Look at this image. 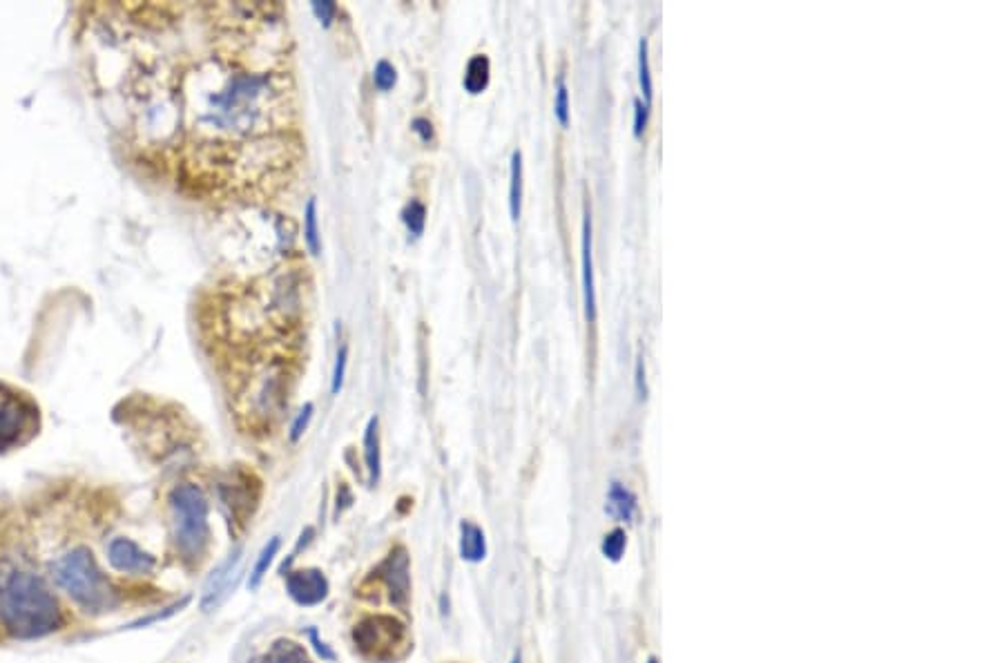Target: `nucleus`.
I'll return each mask as SVG.
<instances>
[{"instance_id": "nucleus-17", "label": "nucleus", "mask_w": 1004, "mask_h": 663, "mask_svg": "<svg viewBox=\"0 0 1004 663\" xmlns=\"http://www.w3.org/2000/svg\"><path fill=\"white\" fill-rule=\"evenodd\" d=\"M268 663H313L304 646L291 641V639H279L273 643V650L266 657Z\"/></svg>"}, {"instance_id": "nucleus-32", "label": "nucleus", "mask_w": 1004, "mask_h": 663, "mask_svg": "<svg viewBox=\"0 0 1004 663\" xmlns=\"http://www.w3.org/2000/svg\"><path fill=\"white\" fill-rule=\"evenodd\" d=\"M511 663H520V655H516L514 659H511Z\"/></svg>"}, {"instance_id": "nucleus-9", "label": "nucleus", "mask_w": 1004, "mask_h": 663, "mask_svg": "<svg viewBox=\"0 0 1004 663\" xmlns=\"http://www.w3.org/2000/svg\"><path fill=\"white\" fill-rule=\"evenodd\" d=\"M108 561L112 570L130 576H146L157 568V559L150 552L143 550L132 538H114L108 547Z\"/></svg>"}, {"instance_id": "nucleus-26", "label": "nucleus", "mask_w": 1004, "mask_h": 663, "mask_svg": "<svg viewBox=\"0 0 1004 663\" xmlns=\"http://www.w3.org/2000/svg\"><path fill=\"white\" fill-rule=\"evenodd\" d=\"M313 411H315V407H313V402H306V405H304V409H302V411H299V413H297V418L293 420V427H291V440H293V442H297L299 438H302V436H304V431L308 429V425H311V418H313Z\"/></svg>"}, {"instance_id": "nucleus-2", "label": "nucleus", "mask_w": 1004, "mask_h": 663, "mask_svg": "<svg viewBox=\"0 0 1004 663\" xmlns=\"http://www.w3.org/2000/svg\"><path fill=\"white\" fill-rule=\"evenodd\" d=\"M268 92V79L255 74H230V79L219 90L206 96V110L201 123L210 128L246 134L264 117V96Z\"/></svg>"}, {"instance_id": "nucleus-13", "label": "nucleus", "mask_w": 1004, "mask_h": 663, "mask_svg": "<svg viewBox=\"0 0 1004 663\" xmlns=\"http://www.w3.org/2000/svg\"><path fill=\"white\" fill-rule=\"evenodd\" d=\"M364 460L369 469V485L375 487L382 476V451H380V420L373 416L364 431Z\"/></svg>"}, {"instance_id": "nucleus-29", "label": "nucleus", "mask_w": 1004, "mask_h": 663, "mask_svg": "<svg viewBox=\"0 0 1004 663\" xmlns=\"http://www.w3.org/2000/svg\"><path fill=\"white\" fill-rule=\"evenodd\" d=\"M634 389H636V398H639V400L648 398V380H645V362H643V358H636Z\"/></svg>"}, {"instance_id": "nucleus-23", "label": "nucleus", "mask_w": 1004, "mask_h": 663, "mask_svg": "<svg viewBox=\"0 0 1004 663\" xmlns=\"http://www.w3.org/2000/svg\"><path fill=\"white\" fill-rule=\"evenodd\" d=\"M554 117L558 119L563 128L569 126V117H572V105H569V90L567 83L561 76L556 83V94H554Z\"/></svg>"}, {"instance_id": "nucleus-3", "label": "nucleus", "mask_w": 1004, "mask_h": 663, "mask_svg": "<svg viewBox=\"0 0 1004 663\" xmlns=\"http://www.w3.org/2000/svg\"><path fill=\"white\" fill-rule=\"evenodd\" d=\"M50 574L56 588L63 590L85 612L99 614L114 608L117 603V590L112 588L108 574H103L88 547H74L59 556L50 565Z\"/></svg>"}, {"instance_id": "nucleus-28", "label": "nucleus", "mask_w": 1004, "mask_h": 663, "mask_svg": "<svg viewBox=\"0 0 1004 663\" xmlns=\"http://www.w3.org/2000/svg\"><path fill=\"white\" fill-rule=\"evenodd\" d=\"M648 119H650V105H645L641 99H634V123H632V132H634V137L639 139L645 126H648Z\"/></svg>"}, {"instance_id": "nucleus-7", "label": "nucleus", "mask_w": 1004, "mask_h": 663, "mask_svg": "<svg viewBox=\"0 0 1004 663\" xmlns=\"http://www.w3.org/2000/svg\"><path fill=\"white\" fill-rule=\"evenodd\" d=\"M241 554L244 550L237 547L235 552H230L224 561H221L212 574L208 576V581L204 585V594H201V610L212 612L217 610L221 603H224L233 590L237 588L239 581V565H241Z\"/></svg>"}, {"instance_id": "nucleus-22", "label": "nucleus", "mask_w": 1004, "mask_h": 663, "mask_svg": "<svg viewBox=\"0 0 1004 663\" xmlns=\"http://www.w3.org/2000/svg\"><path fill=\"white\" fill-rule=\"evenodd\" d=\"M625 547H627V536L621 527H616V530H612L610 534H605L603 543H601V552L607 561L619 563L625 554Z\"/></svg>"}, {"instance_id": "nucleus-19", "label": "nucleus", "mask_w": 1004, "mask_h": 663, "mask_svg": "<svg viewBox=\"0 0 1004 663\" xmlns=\"http://www.w3.org/2000/svg\"><path fill=\"white\" fill-rule=\"evenodd\" d=\"M279 547H282V541H279V536H273L270 541L266 543V547L262 550V554H259V559L255 563V568L253 572H250V579H248V588L250 590H257L259 588V583L264 581V576L268 572L270 565H273L275 561V556L279 552Z\"/></svg>"}, {"instance_id": "nucleus-10", "label": "nucleus", "mask_w": 1004, "mask_h": 663, "mask_svg": "<svg viewBox=\"0 0 1004 663\" xmlns=\"http://www.w3.org/2000/svg\"><path fill=\"white\" fill-rule=\"evenodd\" d=\"M286 592L302 608H315V605L326 601L331 585H328V579L322 570L306 568L286 576Z\"/></svg>"}, {"instance_id": "nucleus-1", "label": "nucleus", "mask_w": 1004, "mask_h": 663, "mask_svg": "<svg viewBox=\"0 0 1004 663\" xmlns=\"http://www.w3.org/2000/svg\"><path fill=\"white\" fill-rule=\"evenodd\" d=\"M0 623L16 639H41L63 628L65 617L41 576L0 561Z\"/></svg>"}, {"instance_id": "nucleus-16", "label": "nucleus", "mask_w": 1004, "mask_h": 663, "mask_svg": "<svg viewBox=\"0 0 1004 663\" xmlns=\"http://www.w3.org/2000/svg\"><path fill=\"white\" fill-rule=\"evenodd\" d=\"M489 79H491V63L485 54H476V56H471L467 67H465V76H462V85H465V90L469 94H482L487 90V85H489Z\"/></svg>"}, {"instance_id": "nucleus-5", "label": "nucleus", "mask_w": 1004, "mask_h": 663, "mask_svg": "<svg viewBox=\"0 0 1004 663\" xmlns=\"http://www.w3.org/2000/svg\"><path fill=\"white\" fill-rule=\"evenodd\" d=\"M43 413L30 391L0 380V456L23 449L41 434Z\"/></svg>"}, {"instance_id": "nucleus-6", "label": "nucleus", "mask_w": 1004, "mask_h": 663, "mask_svg": "<svg viewBox=\"0 0 1004 663\" xmlns=\"http://www.w3.org/2000/svg\"><path fill=\"white\" fill-rule=\"evenodd\" d=\"M355 650L371 663H393L411 650L409 630L389 614H373L353 628Z\"/></svg>"}, {"instance_id": "nucleus-15", "label": "nucleus", "mask_w": 1004, "mask_h": 663, "mask_svg": "<svg viewBox=\"0 0 1004 663\" xmlns=\"http://www.w3.org/2000/svg\"><path fill=\"white\" fill-rule=\"evenodd\" d=\"M523 213V155L514 150L509 161V217L518 221Z\"/></svg>"}, {"instance_id": "nucleus-21", "label": "nucleus", "mask_w": 1004, "mask_h": 663, "mask_svg": "<svg viewBox=\"0 0 1004 663\" xmlns=\"http://www.w3.org/2000/svg\"><path fill=\"white\" fill-rule=\"evenodd\" d=\"M402 221L413 237H422L424 226H427V206L418 199L409 201L407 208L402 210Z\"/></svg>"}, {"instance_id": "nucleus-11", "label": "nucleus", "mask_w": 1004, "mask_h": 663, "mask_svg": "<svg viewBox=\"0 0 1004 663\" xmlns=\"http://www.w3.org/2000/svg\"><path fill=\"white\" fill-rule=\"evenodd\" d=\"M581 266H583V304L585 317L590 322L596 320V280H594V257H592V217L585 213L583 237H581Z\"/></svg>"}, {"instance_id": "nucleus-30", "label": "nucleus", "mask_w": 1004, "mask_h": 663, "mask_svg": "<svg viewBox=\"0 0 1004 663\" xmlns=\"http://www.w3.org/2000/svg\"><path fill=\"white\" fill-rule=\"evenodd\" d=\"M411 130L418 134V139L422 143H431L433 141V126H431V121L429 119H424V117H415L411 121Z\"/></svg>"}, {"instance_id": "nucleus-33", "label": "nucleus", "mask_w": 1004, "mask_h": 663, "mask_svg": "<svg viewBox=\"0 0 1004 663\" xmlns=\"http://www.w3.org/2000/svg\"><path fill=\"white\" fill-rule=\"evenodd\" d=\"M648 663H659V661H656V659H650V661H648Z\"/></svg>"}, {"instance_id": "nucleus-4", "label": "nucleus", "mask_w": 1004, "mask_h": 663, "mask_svg": "<svg viewBox=\"0 0 1004 663\" xmlns=\"http://www.w3.org/2000/svg\"><path fill=\"white\" fill-rule=\"evenodd\" d=\"M172 543L181 561L190 565L206 556L210 545L208 501L197 485H179L170 496Z\"/></svg>"}, {"instance_id": "nucleus-27", "label": "nucleus", "mask_w": 1004, "mask_h": 663, "mask_svg": "<svg viewBox=\"0 0 1004 663\" xmlns=\"http://www.w3.org/2000/svg\"><path fill=\"white\" fill-rule=\"evenodd\" d=\"M311 9H313V14L317 16V21H320L324 27H331L333 18L337 14L335 3H331V0H315V3H311Z\"/></svg>"}, {"instance_id": "nucleus-31", "label": "nucleus", "mask_w": 1004, "mask_h": 663, "mask_svg": "<svg viewBox=\"0 0 1004 663\" xmlns=\"http://www.w3.org/2000/svg\"><path fill=\"white\" fill-rule=\"evenodd\" d=\"M308 637H311V643L315 646L317 650V655H320L324 661H333L335 655H333V650L326 646V643L320 639V634H317L315 628H308Z\"/></svg>"}, {"instance_id": "nucleus-14", "label": "nucleus", "mask_w": 1004, "mask_h": 663, "mask_svg": "<svg viewBox=\"0 0 1004 663\" xmlns=\"http://www.w3.org/2000/svg\"><path fill=\"white\" fill-rule=\"evenodd\" d=\"M487 556V538L476 523H460V559L467 563H480Z\"/></svg>"}, {"instance_id": "nucleus-12", "label": "nucleus", "mask_w": 1004, "mask_h": 663, "mask_svg": "<svg viewBox=\"0 0 1004 663\" xmlns=\"http://www.w3.org/2000/svg\"><path fill=\"white\" fill-rule=\"evenodd\" d=\"M605 509L607 514L616 518V521L632 523L636 518V512H639V498H636L632 489H627L625 485L612 483L610 492H607Z\"/></svg>"}, {"instance_id": "nucleus-8", "label": "nucleus", "mask_w": 1004, "mask_h": 663, "mask_svg": "<svg viewBox=\"0 0 1004 663\" xmlns=\"http://www.w3.org/2000/svg\"><path fill=\"white\" fill-rule=\"evenodd\" d=\"M378 576L384 581L386 590H389V597L395 608L407 610L411 597V561L409 552L402 545L393 547L389 552V556H386L384 563L378 568Z\"/></svg>"}, {"instance_id": "nucleus-18", "label": "nucleus", "mask_w": 1004, "mask_h": 663, "mask_svg": "<svg viewBox=\"0 0 1004 663\" xmlns=\"http://www.w3.org/2000/svg\"><path fill=\"white\" fill-rule=\"evenodd\" d=\"M639 85H641V92H643V103L652 105L654 81H652V67H650V41L648 38H641L639 41Z\"/></svg>"}, {"instance_id": "nucleus-25", "label": "nucleus", "mask_w": 1004, "mask_h": 663, "mask_svg": "<svg viewBox=\"0 0 1004 663\" xmlns=\"http://www.w3.org/2000/svg\"><path fill=\"white\" fill-rule=\"evenodd\" d=\"M346 367H349V347H340V351H337V358H335L333 378H331V393H333V396H337V393H340L342 387H344Z\"/></svg>"}, {"instance_id": "nucleus-20", "label": "nucleus", "mask_w": 1004, "mask_h": 663, "mask_svg": "<svg viewBox=\"0 0 1004 663\" xmlns=\"http://www.w3.org/2000/svg\"><path fill=\"white\" fill-rule=\"evenodd\" d=\"M304 242L308 246V251H311V255H320L322 237H320V226H317V201H315V197L308 199V204L304 208Z\"/></svg>"}, {"instance_id": "nucleus-24", "label": "nucleus", "mask_w": 1004, "mask_h": 663, "mask_svg": "<svg viewBox=\"0 0 1004 663\" xmlns=\"http://www.w3.org/2000/svg\"><path fill=\"white\" fill-rule=\"evenodd\" d=\"M373 83L380 92H389V90H393V85L398 83V72H395V67L389 61L382 59V61L375 63Z\"/></svg>"}]
</instances>
